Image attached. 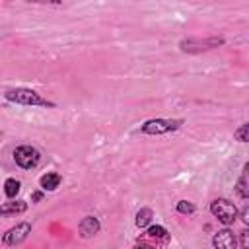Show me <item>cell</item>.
I'll return each mask as SVG.
<instances>
[{
    "label": "cell",
    "mask_w": 249,
    "mask_h": 249,
    "mask_svg": "<svg viewBox=\"0 0 249 249\" xmlns=\"http://www.w3.org/2000/svg\"><path fill=\"white\" fill-rule=\"evenodd\" d=\"M212 245L218 249H233V247H237V235L230 228H224V230L214 233Z\"/></svg>",
    "instance_id": "cell-8"
},
{
    "label": "cell",
    "mask_w": 249,
    "mask_h": 249,
    "mask_svg": "<svg viewBox=\"0 0 249 249\" xmlns=\"http://www.w3.org/2000/svg\"><path fill=\"white\" fill-rule=\"evenodd\" d=\"M235 191H237L239 198H243V200H247V198H249V187H247V165H243V171H241V175H239V179H237V183H235Z\"/></svg>",
    "instance_id": "cell-13"
},
{
    "label": "cell",
    "mask_w": 249,
    "mask_h": 249,
    "mask_svg": "<svg viewBox=\"0 0 249 249\" xmlns=\"http://www.w3.org/2000/svg\"><path fill=\"white\" fill-rule=\"evenodd\" d=\"M152 218H154V210L152 208H140L136 212V216H134V224H136V228L144 230L146 226L152 224Z\"/></svg>",
    "instance_id": "cell-12"
},
{
    "label": "cell",
    "mask_w": 249,
    "mask_h": 249,
    "mask_svg": "<svg viewBox=\"0 0 249 249\" xmlns=\"http://www.w3.org/2000/svg\"><path fill=\"white\" fill-rule=\"evenodd\" d=\"M247 130H249V124H247V123H243V124L233 132V138H235V140H239V142H247Z\"/></svg>",
    "instance_id": "cell-16"
},
{
    "label": "cell",
    "mask_w": 249,
    "mask_h": 249,
    "mask_svg": "<svg viewBox=\"0 0 249 249\" xmlns=\"http://www.w3.org/2000/svg\"><path fill=\"white\" fill-rule=\"evenodd\" d=\"M210 212H212V216L218 218L224 226H231V224L239 218L237 206H235L231 200H228V198H214V200L210 202Z\"/></svg>",
    "instance_id": "cell-2"
},
{
    "label": "cell",
    "mask_w": 249,
    "mask_h": 249,
    "mask_svg": "<svg viewBox=\"0 0 249 249\" xmlns=\"http://www.w3.org/2000/svg\"><path fill=\"white\" fill-rule=\"evenodd\" d=\"M6 101H12L16 105H25V107H54L53 101L45 99L41 93H37L35 89L29 88H14L4 91Z\"/></svg>",
    "instance_id": "cell-1"
},
{
    "label": "cell",
    "mask_w": 249,
    "mask_h": 249,
    "mask_svg": "<svg viewBox=\"0 0 249 249\" xmlns=\"http://www.w3.org/2000/svg\"><path fill=\"white\" fill-rule=\"evenodd\" d=\"M41 198H43V193H41V191H35V193L31 195V202H39Z\"/></svg>",
    "instance_id": "cell-19"
},
{
    "label": "cell",
    "mask_w": 249,
    "mask_h": 249,
    "mask_svg": "<svg viewBox=\"0 0 249 249\" xmlns=\"http://www.w3.org/2000/svg\"><path fill=\"white\" fill-rule=\"evenodd\" d=\"M27 2H33V4H54V6L62 4V0H27Z\"/></svg>",
    "instance_id": "cell-18"
},
{
    "label": "cell",
    "mask_w": 249,
    "mask_h": 249,
    "mask_svg": "<svg viewBox=\"0 0 249 249\" xmlns=\"http://www.w3.org/2000/svg\"><path fill=\"white\" fill-rule=\"evenodd\" d=\"M99 230H101V224H99V220H97L95 216H84V218L80 220V224H78L80 237H84V239L93 237Z\"/></svg>",
    "instance_id": "cell-9"
},
{
    "label": "cell",
    "mask_w": 249,
    "mask_h": 249,
    "mask_svg": "<svg viewBox=\"0 0 249 249\" xmlns=\"http://www.w3.org/2000/svg\"><path fill=\"white\" fill-rule=\"evenodd\" d=\"M239 237H241V241H237V245L245 249V247L249 245V231H247V230H243V231L239 233Z\"/></svg>",
    "instance_id": "cell-17"
},
{
    "label": "cell",
    "mask_w": 249,
    "mask_h": 249,
    "mask_svg": "<svg viewBox=\"0 0 249 249\" xmlns=\"http://www.w3.org/2000/svg\"><path fill=\"white\" fill-rule=\"evenodd\" d=\"M181 124H183L181 119H150V121H144V123H142L140 132L158 136V134L173 132V130H177Z\"/></svg>",
    "instance_id": "cell-3"
},
{
    "label": "cell",
    "mask_w": 249,
    "mask_h": 249,
    "mask_svg": "<svg viewBox=\"0 0 249 249\" xmlns=\"http://www.w3.org/2000/svg\"><path fill=\"white\" fill-rule=\"evenodd\" d=\"M226 41L224 37H206V39H196V37H189V39H183L179 43L181 51L185 53H200V51H210V49H216V47H222Z\"/></svg>",
    "instance_id": "cell-6"
},
{
    "label": "cell",
    "mask_w": 249,
    "mask_h": 249,
    "mask_svg": "<svg viewBox=\"0 0 249 249\" xmlns=\"http://www.w3.org/2000/svg\"><path fill=\"white\" fill-rule=\"evenodd\" d=\"M19 189H21V183H19L18 179L8 177V179L4 181V195H6L8 198H16V196L19 195Z\"/></svg>",
    "instance_id": "cell-14"
},
{
    "label": "cell",
    "mask_w": 249,
    "mask_h": 249,
    "mask_svg": "<svg viewBox=\"0 0 249 249\" xmlns=\"http://www.w3.org/2000/svg\"><path fill=\"white\" fill-rule=\"evenodd\" d=\"M247 216H249V214H247V206H245V208H243V210H241V220H243V222H245V224H247V222H249V218H247Z\"/></svg>",
    "instance_id": "cell-20"
},
{
    "label": "cell",
    "mask_w": 249,
    "mask_h": 249,
    "mask_svg": "<svg viewBox=\"0 0 249 249\" xmlns=\"http://www.w3.org/2000/svg\"><path fill=\"white\" fill-rule=\"evenodd\" d=\"M14 161L21 167V169H35L41 161V152L35 146L29 144H21L14 150Z\"/></svg>",
    "instance_id": "cell-5"
},
{
    "label": "cell",
    "mask_w": 249,
    "mask_h": 249,
    "mask_svg": "<svg viewBox=\"0 0 249 249\" xmlns=\"http://www.w3.org/2000/svg\"><path fill=\"white\" fill-rule=\"evenodd\" d=\"M25 210H27L25 200H12L0 206V216H16V214H23Z\"/></svg>",
    "instance_id": "cell-11"
},
{
    "label": "cell",
    "mask_w": 249,
    "mask_h": 249,
    "mask_svg": "<svg viewBox=\"0 0 249 249\" xmlns=\"http://www.w3.org/2000/svg\"><path fill=\"white\" fill-rule=\"evenodd\" d=\"M175 210H177L179 214H195L196 206H195L191 200H179L177 206H175Z\"/></svg>",
    "instance_id": "cell-15"
},
{
    "label": "cell",
    "mask_w": 249,
    "mask_h": 249,
    "mask_svg": "<svg viewBox=\"0 0 249 249\" xmlns=\"http://www.w3.org/2000/svg\"><path fill=\"white\" fill-rule=\"evenodd\" d=\"M31 222H19L16 226H12L10 230H6V233L2 235V243L8 247H16L19 243H23L27 239V235L31 233Z\"/></svg>",
    "instance_id": "cell-7"
},
{
    "label": "cell",
    "mask_w": 249,
    "mask_h": 249,
    "mask_svg": "<svg viewBox=\"0 0 249 249\" xmlns=\"http://www.w3.org/2000/svg\"><path fill=\"white\" fill-rule=\"evenodd\" d=\"M60 183H62V177L56 171H49V173L41 175V179H39V187L43 191H54L60 187Z\"/></svg>",
    "instance_id": "cell-10"
},
{
    "label": "cell",
    "mask_w": 249,
    "mask_h": 249,
    "mask_svg": "<svg viewBox=\"0 0 249 249\" xmlns=\"http://www.w3.org/2000/svg\"><path fill=\"white\" fill-rule=\"evenodd\" d=\"M171 241V235H169V231L163 228V226H154V224H150V226H146V231L142 233V237H138L136 239V243L138 245H148V247H158V245H167Z\"/></svg>",
    "instance_id": "cell-4"
}]
</instances>
